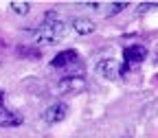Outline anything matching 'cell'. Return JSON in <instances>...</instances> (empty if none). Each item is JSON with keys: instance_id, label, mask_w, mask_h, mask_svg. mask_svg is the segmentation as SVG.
I'll return each mask as SVG.
<instances>
[{"instance_id": "obj_1", "label": "cell", "mask_w": 158, "mask_h": 138, "mask_svg": "<svg viewBox=\"0 0 158 138\" xmlns=\"http://www.w3.org/2000/svg\"><path fill=\"white\" fill-rule=\"evenodd\" d=\"M64 29H66L64 22L57 20L55 11H48L46 18H44V22L40 24L37 31H35V42L40 46H53V44H57L59 39L64 37Z\"/></svg>"}, {"instance_id": "obj_2", "label": "cell", "mask_w": 158, "mask_h": 138, "mask_svg": "<svg viewBox=\"0 0 158 138\" xmlns=\"http://www.w3.org/2000/svg\"><path fill=\"white\" fill-rule=\"evenodd\" d=\"M147 57V48L141 46V44H136V46H127L123 51V70H132L134 66H138L143 62V59Z\"/></svg>"}, {"instance_id": "obj_3", "label": "cell", "mask_w": 158, "mask_h": 138, "mask_svg": "<svg viewBox=\"0 0 158 138\" xmlns=\"http://www.w3.org/2000/svg\"><path fill=\"white\" fill-rule=\"evenodd\" d=\"M97 72L101 75V77H106V79H121L123 75H125V70H123V64H118L116 59H103V62H99L97 64Z\"/></svg>"}, {"instance_id": "obj_4", "label": "cell", "mask_w": 158, "mask_h": 138, "mask_svg": "<svg viewBox=\"0 0 158 138\" xmlns=\"http://www.w3.org/2000/svg\"><path fill=\"white\" fill-rule=\"evenodd\" d=\"M53 68H68V66H79V55L77 51L68 48V51H62L59 55L53 57V62H51Z\"/></svg>"}, {"instance_id": "obj_5", "label": "cell", "mask_w": 158, "mask_h": 138, "mask_svg": "<svg viewBox=\"0 0 158 138\" xmlns=\"http://www.w3.org/2000/svg\"><path fill=\"white\" fill-rule=\"evenodd\" d=\"M66 114H68V108H66V103L57 101V103H53L51 108H46V110H44L42 118H44L46 123H59L62 118H66Z\"/></svg>"}, {"instance_id": "obj_6", "label": "cell", "mask_w": 158, "mask_h": 138, "mask_svg": "<svg viewBox=\"0 0 158 138\" xmlns=\"http://www.w3.org/2000/svg\"><path fill=\"white\" fill-rule=\"evenodd\" d=\"M81 88H84V77H66L59 81L57 92L59 94H73V92H79Z\"/></svg>"}, {"instance_id": "obj_7", "label": "cell", "mask_w": 158, "mask_h": 138, "mask_svg": "<svg viewBox=\"0 0 158 138\" xmlns=\"http://www.w3.org/2000/svg\"><path fill=\"white\" fill-rule=\"evenodd\" d=\"M20 123H22V116L18 112H11L2 103V99H0V125L2 127H13V125H20Z\"/></svg>"}, {"instance_id": "obj_8", "label": "cell", "mask_w": 158, "mask_h": 138, "mask_svg": "<svg viewBox=\"0 0 158 138\" xmlns=\"http://www.w3.org/2000/svg\"><path fill=\"white\" fill-rule=\"evenodd\" d=\"M73 26H75V31L79 35H90L94 31V22L88 20V18H75L73 20Z\"/></svg>"}, {"instance_id": "obj_9", "label": "cell", "mask_w": 158, "mask_h": 138, "mask_svg": "<svg viewBox=\"0 0 158 138\" xmlns=\"http://www.w3.org/2000/svg\"><path fill=\"white\" fill-rule=\"evenodd\" d=\"M11 9L20 15H24V13H29V2H11Z\"/></svg>"}, {"instance_id": "obj_10", "label": "cell", "mask_w": 158, "mask_h": 138, "mask_svg": "<svg viewBox=\"0 0 158 138\" xmlns=\"http://www.w3.org/2000/svg\"><path fill=\"white\" fill-rule=\"evenodd\" d=\"M156 81H158V75H156Z\"/></svg>"}]
</instances>
